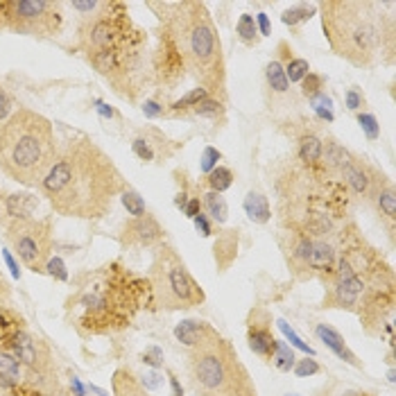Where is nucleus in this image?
Returning a JSON list of instances; mask_svg holds the SVG:
<instances>
[{
  "instance_id": "1",
  "label": "nucleus",
  "mask_w": 396,
  "mask_h": 396,
  "mask_svg": "<svg viewBox=\"0 0 396 396\" xmlns=\"http://www.w3.org/2000/svg\"><path fill=\"white\" fill-rule=\"evenodd\" d=\"M159 12V45L152 55V73L161 91H172L186 75L197 80L211 98H227V62L213 16L204 3H150Z\"/></svg>"
},
{
  "instance_id": "2",
  "label": "nucleus",
  "mask_w": 396,
  "mask_h": 396,
  "mask_svg": "<svg viewBox=\"0 0 396 396\" xmlns=\"http://www.w3.org/2000/svg\"><path fill=\"white\" fill-rule=\"evenodd\" d=\"M38 188L59 215L95 222L113 208L127 183L98 143L89 136H73L59 145L52 168Z\"/></svg>"
},
{
  "instance_id": "3",
  "label": "nucleus",
  "mask_w": 396,
  "mask_h": 396,
  "mask_svg": "<svg viewBox=\"0 0 396 396\" xmlns=\"http://www.w3.org/2000/svg\"><path fill=\"white\" fill-rule=\"evenodd\" d=\"M77 48L95 71L122 98L134 100L145 82V48L148 34L132 21L127 5L100 3L95 12L82 16Z\"/></svg>"
},
{
  "instance_id": "4",
  "label": "nucleus",
  "mask_w": 396,
  "mask_h": 396,
  "mask_svg": "<svg viewBox=\"0 0 396 396\" xmlns=\"http://www.w3.org/2000/svg\"><path fill=\"white\" fill-rule=\"evenodd\" d=\"M150 297V281L115 260L80 278L66 302V313L82 335L118 333L134 322Z\"/></svg>"
},
{
  "instance_id": "5",
  "label": "nucleus",
  "mask_w": 396,
  "mask_h": 396,
  "mask_svg": "<svg viewBox=\"0 0 396 396\" xmlns=\"http://www.w3.org/2000/svg\"><path fill=\"white\" fill-rule=\"evenodd\" d=\"M322 30L331 50L358 69L383 62V52L392 57L394 25L385 16L381 3L369 0H326L317 5Z\"/></svg>"
},
{
  "instance_id": "6",
  "label": "nucleus",
  "mask_w": 396,
  "mask_h": 396,
  "mask_svg": "<svg viewBox=\"0 0 396 396\" xmlns=\"http://www.w3.org/2000/svg\"><path fill=\"white\" fill-rule=\"evenodd\" d=\"M57 152L55 127L41 113L18 109L0 125V170L21 186H41Z\"/></svg>"
},
{
  "instance_id": "7",
  "label": "nucleus",
  "mask_w": 396,
  "mask_h": 396,
  "mask_svg": "<svg viewBox=\"0 0 396 396\" xmlns=\"http://www.w3.org/2000/svg\"><path fill=\"white\" fill-rule=\"evenodd\" d=\"M188 376L199 396H256L247 367L225 337L204 349L190 351Z\"/></svg>"
},
{
  "instance_id": "8",
  "label": "nucleus",
  "mask_w": 396,
  "mask_h": 396,
  "mask_svg": "<svg viewBox=\"0 0 396 396\" xmlns=\"http://www.w3.org/2000/svg\"><path fill=\"white\" fill-rule=\"evenodd\" d=\"M148 281L152 288V302L159 311H190L206 302L204 288L195 281L172 245L161 243L154 247Z\"/></svg>"
},
{
  "instance_id": "9",
  "label": "nucleus",
  "mask_w": 396,
  "mask_h": 396,
  "mask_svg": "<svg viewBox=\"0 0 396 396\" xmlns=\"http://www.w3.org/2000/svg\"><path fill=\"white\" fill-rule=\"evenodd\" d=\"M62 3L52 0H0V27L30 36H52L62 30Z\"/></svg>"
},
{
  "instance_id": "10",
  "label": "nucleus",
  "mask_w": 396,
  "mask_h": 396,
  "mask_svg": "<svg viewBox=\"0 0 396 396\" xmlns=\"http://www.w3.org/2000/svg\"><path fill=\"white\" fill-rule=\"evenodd\" d=\"M7 240L21 263L32 272H43L52 252L50 220H18L7 227Z\"/></svg>"
},
{
  "instance_id": "11",
  "label": "nucleus",
  "mask_w": 396,
  "mask_h": 396,
  "mask_svg": "<svg viewBox=\"0 0 396 396\" xmlns=\"http://www.w3.org/2000/svg\"><path fill=\"white\" fill-rule=\"evenodd\" d=\"M7 351H12L14 358L32 374L45 376L52 367L50 349L41 340H36L34 335L27 333L25 328H18L12 335V340L7 342Z\"/></svg>"
},
{
  "instance_id": "12",
  "label": "nucleus",
  "mask_w": 396,
  "mask_h": 396,
  "mask_svg": "<svg viewBox=\"0 0 396 396\" xmlns=\"http://www.w3.org/2000/svg\"><path fill=\"white\" fill-rule=\"evenodd\" d=\"M340 177H342V183L353 195L367 197V199H372L376 188H379L383 181H388V177H385L383 172L372 168L369 163H365L358 157H351V161L346 163L344 170L340 172Z\"/></svg>"
},
{
  "instance_id": "13",
  "label": "nucleus",
  "mask_w": 396,
  "mask_h": 396,
  "mask_svg": "<svg viewBox=\"0 0 396 396\" xmlns=\"http://www.w3.org/2000/svg\"><path fill=\"white\" fill-rule=\"evenodd\" d=\"M166 238L161 222L145 213L141 218H132L127 225L122 227V245L127 247H157Z\"/></svg>"
},
{
  "instance_id": "14",
  "label": "nucleus",
  "mask_w": 396,
  "mask_h": 396,
  "mask_svg": "<svg viewBox=\"0 0 396 396\" xmlns=\"http://www.w3.org/2000/svg\"><path fill=\"white\" fill-rule=\"evenodd\" d=\"M247 344L260 358H272L276 337L272 335V320L265 311H252V315H249Z\"/></svg>"
},
{
  "instance_id": "15",
  "label": "nucleus",
  "mask_w": 396,
  "mask_h": 396,
  "mask_svg": "<svg viewBox=\"0 0 396 396\" xmlns=\"http://www.w3.org/2000/svg\"><path fill=\"white\" fill-rule=\"evenodd\" d=\"M175 337L183 346H188L190 351H197L208 344H213L222 335L213 326L201 320H183L175 326Z\"/></svg>"
},
{
  "instance_id": "16",
  "label": "nucleus",
  "mask_w": 396,
  "mask_h": 396,
  "mask_svg": "<svg viewBox=\"0 0 396 396\" xmlns=\"http://www.w3.org/2000/svg\"><path fill=\"white\" fill-rule=\"evenodd\" d=\"M38 208V199L21 192H0V225L5 229L18 220H30Z\"/></svg>"
},
{
  "instance_id": "17",
  "label": "nucleus",
  "mask_w": 396,
  "mask_h": 396,
  "mask_svg": "<svg viewBox=\"0 0 396 396\" xmlns=\"http://www.w3.org/2000/svg\"><path fill=\"white\" fill-rule=\"evenodd\" d=\"M132 150L134 154L145 161V163H154L159 159H168L172 154L170 141L166 136H161L159 132L150 129V134H143V136H136L132 141Z\"/></svg>"
},
{
  "instance_id": "18",
  "label": "nucleus",
  "mask_w": 396,
  "mask_h": 396,
  "mask_svg": "<svg viewBox=\"0 0 396 396\" xmlns=\"http://www.w3.org/2000/svg\"><path fill=\"white\" fill-rule=\"evenodd\" d=\"M315 337L326 346L328 351H333L340 360L349 362L351 367H358V369L362 367V362L358 360V355L351 351V346L346 344V340L342 337V333L335 331L331 324H324V322L317 324V326H315Z\"/></svg>"
},
{
  "instance_id": "19",
  "label": "nucleus",
  "mask_w": 396,
  "mask_h": 396,
  "mask_svg": "<svg viewBox=\"0 0 396 396\" xmlns=\"http://www.w3.org/2000/svg\"><path fill=\"white\" fill-rule=\"evenodd\" d=\"M351 157H353V154L346 150L344 145H340L335 139H326L324 145H322L320 166H322V170L328 172V175H340L346 163L351 161Z\"/></svg>"
},
{
  "instance_id": "20",
  "label": "nucleus",
  "mask_w": 396,
  "mask_h": 396,
  "mask_svg": "<svg viewBox=\"0 0 396 396\" xmlns=\"http://www.w3.org/2000/svg\"><path fill=\"white\" fill-rule=\"evenodd\" d=\"M322 145L324 139H320L313 132H306L299 136V148H297V157L302 161L304 168H322Z\"/></svg>"
},
{
  "instance_id": "21",
  "label": "nucleus",
  "mask_w": 396,
  "mask_h": 396,
  "mask_svg": "<svg viewBox=\"0 0 396 396\" xmlns=\"http://www.w3.org/2000/svg\"><path fill=\"white\" fill-rule=\"evenodd\" d=\"M23 383V365L14 358L12 351L0 346V385L7 390H14Z\"/></svg>"
},
{
  "instance_id": "22",
  "label": "nucleus",
  "mask_w": 396,
  "mask_h": 396,
  "mask_svg": "<svg viewBox=\"0 0 396 396\" xmlns=\"http://www.w3.org/2000/svg\"><path fill=\"white\" fill-rule=\"evenodd\" d=\"M372 201L376 204V208H379V213L388 220V225L394 227V222H396V192H394L392 183L383 181L372 195Z\"/></svg>"
},
{
  "instance_id": "23",
  "label": "nucleus",
  "mask_w": 396,
  "mask_h": 396,
  "mask_svg": "<svg viewBox=\"0 0 396 396\" xmlns=\"http://www.w3.org/2000/svg\"><path fill=\"white\" fill-rule=\"evenodd\" d=\"M243 206H245L247 218L252 222H256V225H267L269 218H272V208H269L267 197L263 195V192H258V190L247 192Z\"/></svg>"
},
{
  "instance_id": "24",
  "label": "nucleus",
  "mask_w": 396,
  "mask_h": 396,
  "mask_svg": "<svg viewBox=\"0 0 396 396\" xmlns=\"http://www.w3.org/2000/svg\"><path fill=\"white\" fill-rule=\"evenodd\" d=\"M201 208L206 211V218H211L218 225H225L227 218H229V206H227V199L220 195V192L208 190L201 195Z\"/></svg>"
},
{
  "instance_id": "25",
  "label": "nucleus",
  "mask_w": 396,
  "mask_h": 396,
  "mask_svg": "<svg viewBox=\"0 0 396 396\" xmlns=\"http://www.w3.org/2000/svg\"><path fill=\"white\" fill-rule=\"evenodd\" d=\"M113 392L115 396H150L141 381L134 379L127 369H118L113 374Z\"/></svg>"
},
{
  "instance_id": "26",
  "label": "nucleus",
  "mask_w": 396,
  "mask_h": 396,
  "mask_svg": "<svg viewBox=\"0 0 396 396\" xmlns=\"http://www.w3.org/2000/svg\"><path fill=\"white\" fill-rule=\"evenodd\" d=\"M206 98H211L206 89H201V86H197V89H190L186 95H181L179 100H175L168 107V115H175V118H179V115H183L188 109L197 107L199 102H204Z\"/></svg>"
},
{
  "instance_id": "27",
  "label": "nucleus",
  "mask_w": 396,
  "mask_h": 396,
  "mask_svg": "<svg viewBox=\"0 0 396 396\" xmlns=\"http://www.w3.org/2000/svg\"><path fill=\"white\" fill-rule=\"evenodd\" d=\"M236 249H238V236L236 231H225L215 243V258L222 267L231 265V260L236 258Z\"/></svg>"
},
{
  "instance_id": "28",
  "label": "nucleus",
  "mask_w": 396,
  "mask_h": 396,
  "mask_svg": "<svg viewBox=\"0 0 396 396\" xmlns=\"http://www.w3.org/2000/svg\"><path fill=\"white\" fill-rule=\"evenodd\" d=\"M265 80H267V86L272 89L274 93L278 95H285L290 91V82L285 77V71H283V64L274 59L265 66Z\"/></svg>"
},
{
  "instance_id": "29",
  "label": "nucleus",
  "mask_w": 396,
  "mask_h": 396,
  "mask_svg": "<svg viewBox=\"0 0 396 396\" xmlns=\"http://www.w3.org/2000/svg\"><path fill=\"white\" fill-rule=\"evenodd\" d=\"M225 113V104L215 98H206L204 102H199L197 107L188 109L181 118H220Z\"/></svg>"
},
{
  "instance_id": "30",
  "label": "nucleus",
  "mask_w": 396,
  "mask_h": 396,
  "mask_svg": "<svg viewBox=\"0 0 396 396\" xmlns=\"http://www.w3.org/2000/svg\"><path fill=\"white\" fill-rule=\"evenodd\" d=\"M234 172H231L229 168H225V166H218L215 170H211L208 175H206V186H208V190H213V192H225V190H229L231 186H234Z\"/></svg>"
},
{
  "instance_id": "31",
  "label": "nucleus",
  "mask_w": 396,
  "mask_h": 396,
  "mask_svg": "<svg viewBox=\"0 0 396 396\" xmlns=\"http://www.w3.org/2000/svg\"><path fill=\"white\" fill-rule=\"evenodd\" d=\"M272 365L276 367L278 372H290L295 367L297 358H295V351H292V346L285 344L283 340H276L274 344V351H272Z\"/></svg>"
},
{
  "instance_id": "32",
  "label": "nucleus",
  "mask_w": 396,
  "mask_h": 396,
  "mask_svg": "<svg viewBox=\"0 0 396 396\" xmlns=\"http://www.w3.org/2000/svg\"><path fill=\"white\" fill-rule=\"evenodd\" d=\"M236 32H238V38L245 45H254V43H258V38H260L258 36V27H256V18L252 14H243L238 18Z\"/></svg>"
},
{
  "instance_id": "33",
  "label": "nucleus",
  "mask_w": 396,
  "mask_h": 396,
  "mask_svg": "<svg viewBox=\"0 0 396 396\" xmlns=\"http://www.w3.org/2000/svg\"><path fill=\"white\" fill-rule=\"evenodd\" d=\"M315 12H317V5H297V7L285 9V12L281 14V21L290 27H295V25H302L306 21H311V18L315 16Z\"/></svg>"
},
{
  "instance_id": "34",
  "label": "nucleus",
  "mask_w": 396,
  "mask_h": 396,
  "mask_svg": "<svg viewBox=\"0 0 396 396\" xmlns=\"http://www.w3.org/2000/svg\"><path fill=\"white\" fill-rule=\"evenodd\" d=\"M120 199H122V206L127 208V213H129V215H134V218L145 215V201H143V197L139 195L136 190L125 188V190H122V195H120Z\"/></svg>"
},
{
  "instance_id": "35",
  "label": "nucleus",
  "mask_w": 396,
  "mask_h": 396,
  "mask_svg": "<svg viewBox=\"0 0 396 396\" xmlns=\"http://www.w3.org/2000/svg\"><path fill=\"white\" fill-rule=\"evenodd\" d=\"M283 71H285L288 82H302L304 77L311 73V64L306 59H299V57H292V59L283 66Z\"/></svg>"
},
{
  "instance_id": "36",
  "label": "nucleus",
  "mask_w": 396,
  "mask_h": 396,
  "mask_svg": "<svg viewBox=\"0 0 396 396\" xmlns=\"http://www.w3.org/2000/svg\"><path fill=\"white\" fill-rule=\"evenodd\" d=\"M302 93L306 95L308 100L315 98V95L324 93V77L317 73H308L302 80Z\"/></svg>"
},
{
  "instance_id": "37",
  "label": "nucleus",
  "mask_w": 396,
  "mask_h": 396,
  "mask_svg": "<svg viewBox=\"0 0 396 396\" xmlns=\"http://www.w3.org/2000/svg\"><path fill=\"white\" fill-rule=\"evenodd\" d=\"M358 125H360V129L365 132V136L369 139V141H376L381 136V125L379 120H376V115L374 113H358Z\"/></svg>"
},
{
  "instance_id": "38",
  "label": "nucleus",
  "mask_w": 396,
  "mask_h": 396,
  "mask_svg": "<svg viewBox=\"0 0 396 396\" xmlns=\"http://www.w3.org/2000/svg\"><path fill=\"white\" fill-rule=\"evenodd\" d=\"M276 324H278V328H281V333L288 337L290 342H292V344L297 346V349H302V351H304V353H308V355H315V351L311 349V346H308L306 342H302V337H299V335H297V333L292 331V328H290V326H288L283 320H278Z\"/></svg>"
},
{
  "instance_id": "39",
  "label": "nucleus",
  "mask_w": 396,
  "mask_h": 396,
  "mask_svg": "<svg viewBox=\"0 0 396 396\" xmlns=\"http://www.w3.org/2000/svg\"><path fill=\"white\" fill-rule=\"evenodd\" d=\"M43 272H48L50 276H55L57 281H66V278H69V272H66V265H64V260L59 258V256H50V260H48L45 263V269Z\"/></svg>"
},
{
  "instance_id": "40",
  "label": "nucleus",
  "mask_w": 396,
  "mask_h": 396,
  "mask_svg": "<svg viewBox=\"0 0 396 396\" xmlns=\"http://www.w3.org/2000/svg\"><path fill=\"white\" fill-rule=\"evenodd\" d=\"M222 159V154L215 150V148H206L204 154H201V163H199V170L204 172V175H208L211 170L218 168V161Z\"/></svg>"
},
{
  "instance_id": "41",
  "label": "nucleus",
  "mask_w": 396,
  "mask_h": 396,
  "mask_svg": "<svg viewBox=\"0 0 396 396\" xmlns=\"http://www.w3.org/2000/svg\"><path fill=\"white\" fill-rule=\"evenodd\" d=\"M295 374L299 376V379H306V376H315V374H320V362L317 360H308V358H304V360H299V362H295Z\"/></svg>"
},
{
  "instance_id": "42",
  "label": "nucleus",
  "mask_w": 396,
  "mask_h": 396,
  "mask_svg": "<svg viewBox=\"0 0 396 396\" xmlns=\"http://www.w3.org/2000/svg\"><path fill=\"white\" fill-rule=\"evenodd\" d=\"M344 102H346V107H349L351 111H360V109L365 107V95H362V93H360V91L353 86V89L346 91V95H344Z\"/></svg>"
},
{
  "instance_id": "43",
  "label": "nucleus",
  "mask_w": 396,
  "mask_h": 396,
  "mask_svg": "<svg viewBox=\"0 0 396 396\" xmlns=\"http://www.w3.org/2000/svg\"><path fill=\"white\" fill-rule=\"evenodd\" d=\"M143 362L150 365L152 369H159L163 365V351L159 346H150V349H145V353H143Z\"/></svg>"
},
{
  "instance_id": "44",
  "label": "nucleus",
  "mask_w": 396,
  "mask_h": 396,
  "mask_svg": "<svg viewBox=\"0 0 396 396\" xmlns=\"http://www.w3.org/2000/svg\"><path fill=\"white\" fill-rule=\"evenodd\" d=\"M143 113L148 115V118H161V115H166V109H163L157 100H145Z\"/></svg>"
},
{
  "instance_id": "45",
  "label": "nucleus",
  "mask_w": 396,
  "mask_h": 396,
  "mask_svg": "<svg viewBox=\"0 0 396 396\" xmlns=\"http://www.w3.org/2000/svg\"><path fill=\"white\" fill-rule=\"evenodd\" d=\"M192 222H195V229H197V234H199L201 238H208L211 234H213V227H211V220H208L204 213H199Z\"/></svg>"
},
{
  "instance_id": "46",
  "label": "nucleus",
  "mask_w": 396,
  "mask_h": 396,
  "mask_svg": "<svg viewBox=\"0 0 396 396\" xmlns=\"http://www.w3.org/2000/svg\"><path fill=\"white\" fill-rule=\"evenodd\" d=\"M9 113H12V98H9V93L0 86V122H3Z\"/></svg>"
},
{
  "instance_id": "47",
  "label": "nucleus",
  "mask_w": 396,
  "mask_h": 396,
  "mask_svg": "<svg viewBox=\"0 0 396 396\" xmlns=\"http://www.w3.org/2000/svg\"><path fill=\"white\" fill-rule=\"evenodd\" d=\"M183 213H186V218L195 220V218L201 213V199H199V197H190L188 204H186V208H183Z\"/></svg>"
},
{
  "instance_id": "48",
  "label": "nucleus",
  "mask_w": 396,
  "mask_h": 396,
  "mask_svg": "<svg viewBox=\"0 0 396 396\" xmlns=\"http://www.w3.org/2000/svg\"><path fill=\"white\" fill-rule=\"evenodd\" d=\"M256 27L260 30V34H258V36H267L269 32H272V25H269V18H267V14H258V16H256Z\"/></svg>"
},
{
  "instance_id": "49",
  "label": "nucleus",
  "mask_w": 396,
  "mask_h": 396,
  "mask_svg": "<svg viewBox=\"0 0 396 396\" xmlns=\"http://www.w3.org/2000/svg\"><path fill=\"white\" fill-rule=\"evenodd\" d=\"M3 256H5V263L9 265V269H12V274H14L16 278L21 276V269H18V265H16V260H14L12 252H3Z\"/></svg>"
},
{
  "instance_id": "50",
  "label": "nucleus",
  "mask_w": 396,
  "mask_h": 396,
  "mask_svg": "<svg viewBox=\"0 0 396 396\" xmlns=\"http://www.w3.org/2000/svg\"><path fill=\"white\" fill-rule=\"evenodd\" d=\"M95 104H98V111L104 115V118H115V115H118V113H115V111L109 107V104H104V102H100V100L95 102Z\"/></svg>"
},
{
  "instance_id": "51",
  "label": "nucleus",
  "mask_w": 396,
  "mask_h": 396,
  "mask_svg": "<svg viewBox=\"0 0 396 396\" xmlns=\"http://www.w3.org/2000/svg\"><path fill=\"white\" fill-rule=\"evenodd\" d=\"M188 199H190V197H188V192H179L177 199H175V206L183 211V208H186V204H188Z\"/></svg>"
},
{
  "instance_id": "52",
  "label": "nucleus",
  "mask_w": 396,
  "mask_h": 396,
  "mask_svg": "<svg viewBox=\"0 0 396 396\" xmlns=\"http://www.w3.org/2000/svg\"><path fill=\"white\" fill-rule=\"evenodd\" d=\"M71 388H73L75 396H84L86 394L84 388H82V383H80V379H75V376H73V381H71Z\"/></svg>"
},
{
  "instance_id": "53",
  "label": "nucleus",
  "mask_w": 396,
  "mask_h": 396,
  "mask_svg": "<svg viewBox=\"0 0 396 396\" xmlns=\"http://www.w3.org/2000/svg\"><path fill=\"white\" fill-rule=\"evenodd\" d=\"M317 115H320L322 120H328V122H333V111H326V109H320V111H315Z\"/></svg>"
},
{
  "instance_id": "54",
  "label": "nucleus",
  "mask_w": 396,
  "mask_h": 396,
  "mask_svg": "<svg viewBox=\"0 0 396 396\" xmlns=\"http://www.w3.org/2000/svg\"><path fill=\"white\" fill-rule=\"evenodd\" d=\"M288 396H299V394H288Z\"/></svg>"
},
{
  "instance_id": "55",
  "label": "nucleus",
  "mask_w": 396,
  "mask_h": 396,
  "mask_svg": "<svg viewBox=\"0 0 396 396\" xmlns=\"http://www.w3.org/2000/svg\"><path fill=\"white\" fill-rule=\"evenodd\" d=\"M0 285H3V281H0Z\"/></svg>"
}]
</instances>
